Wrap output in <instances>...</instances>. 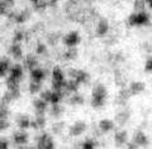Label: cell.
Listing matches in <instances>:
<instances>
[{"instance_id":"1","label":"cell","mask_w":152,"mask_h":149,"mask_svg":"<svg viewBox=\"0 0 152 149\" xmlns=\"http://www.w3.org/2000/svg\"><path fill=\"white\" fill-rule=\"evenodd\" d=\"M67 76L70 80H75L76 82H79L80 85L88 84L90 81V75L86 71L79 70V68H70L67 71Z\"/></svg>"},{"instance_id":"2","label":"cell","mask_w":152,"mask_h":149,"mask_svg":"<svg viewBox=\"0 0 152 149\" xmlns=\"http://www.w3.org/2000/svg\"><path fill=\"white\" fill-rule=\"evenodd\" d=\"M37 149H55V142L48 133H42L39 137H37Z\"/></svg>"},{"instance_id":"3","label":"cell","mask_w":152,"mask_h":149,"mask_svg":"<svg viewBox=\"0 0 152 149\" xmlns=\"http://www.w3.org/2000/svg\"><path fill=\"white\" fill-rule=\"evenodd\" d=\"M88 129V124L84 121V120H76V121L69 128V134L70 137H74V138H77L80 135L86 132Z\"/></svg>"},{"instance_id":"4","label":"cell","mask_w":152,"mask_h":149,"mask_svg":"<svg viewBox=\"0 0 152 149\" xmlns=\"http://www.w3.org/2000/svg\"><path fill=\"white\" fill-rule=\"evenodd\" d=\"M62 41H64V44L67 48H76V46L81 42V37H80L79 32L74 31V32L67 33V34L62 38Z\"/></svg>"},{"instance_id":"5","label":"cell","mask_w":152,"mask_h":149,"mask_svg":"<svg viewBox=\"0 0 152 149\" xmlns=\"http://www.w3.org/2000/svg\"><path fill=\"white\" fill-rule=\"evenodd\" d=\"M131 143H133L136 147L140 148V147H147L150 140H148V137H147L142 130H137L134 134H133Z\"/></svg>"},{"instance_id":"6","label":"cell","mask_w":152,"mask_h":149,"mask_svg":"<svg viewBox=\"0 0 152 149\" xmlns=\"http://www.w3.org/2000/svg\"><path fill=\"white\" fill-rule=\"evenodd\" d=\"M32 104H33L36 116H43V115H46V111H47V109H48V104L45 102L43 100H41L39 97L33 99Z\"/></svg>"},{"instance_id":"7","label":"cell","mask_w":152,"mask_h":149,"mask_svg":"<svg viewBox=\"0 0 152 149\" xmlns=\"http://www.w3.org/2000/svg\"><path fill=\"white\" fill-rule=\"evenodd\" d=\"M47 75H48V71L41 68V67H37V68L32 70L29 72L31 81H36V82H43L45 78L47 77Z\"/></svg>"},{"instance_id":"8","label":"cell","mask_w":152,"mask_h":149,"mask_svg":"<svg viewBox=\"0 0 152 149\" xmlns=\"http://www.w3.org/2000/svg\"><path fill=\"white\" fill-rule=\"evenodd\" d=\"M107 96H108V91H107V87H105V86H104L103 84H96V85H94L93 91H91V97L105 100Z\"/></svg>"},{"instance_id":"9","label":"cell","mask_w":152,"mask_h":149,"mask_svg":"<svg viewBox=\"0 0 152 149\" xmlns=\"http://www.w3.org/2000/svg\"><path fill=\"white\" fill-rule=\"evenodd\" d=\"M109 28H110V25H109L108 19H105V18L99 19V22L96 24V31H95L96 32V36L98 37H105L109 32Z\"/></svg>"},{"instance_id":"10","label":"cell","mask_w":152,"mask_h":149,"mask_svg":"<svg viewBox=\"0 0 152 149\" xmlns=\"http://www.w3.org/2000/svg\"><path fill=\"white\" fill-rule=\"evenodd\" d=\"M23 75H24V68H23V66L20 63H14V65H12L10 71H9V76H10V77L22 81Z\"/></svg>"},{"instance_id":"11","label":"cell","mask_w":152,"mask_h":149,"mask_svg":"<svg viewBox=\"0 0 152 149\" xmlns=\"http://www.w3.org/2000/svg\"><path fill=\"white\" fill-rule=\"evenodd\" d=\"M23 68H26L28 71H32V70H34L38 67V60H37V57L34 55H28L26 56V58H24V62H23Z\"/></svg>"},{"instance_id":"12","label":"cell","mask_w":152,"mask_h":149,"mask_svg":"<svg viewBox=\"0 0 152 149\" xmlns=\"http://www.w3.org/2000/svg\"><path fill=\"white\" fill-rule=\"evenodd\" d=\"M114 143L117 147H123L128 143V132L127 130H118L114 134Z\"/></svg>"},{"instance_id":"13","label":"cell","mask_w":152,"mask_h":149,"mask_svg":"<svg viewBox=\"0 0 152 149\" xmlns=\"http://www.w3.org/2000/svg\"><path fill=\"white\" fill-rule=\"evenodd\" d=\"M129 118H131V114H129L128 110H121V111L117 113L115 116H114V119H115V123L119 126H124L129 121Z\"/></svg>"},{"instance_id":"14","label":"cell","mask_w":152,"mask_h":149,"mask_svg":"<svg viewBox=\"0 0 152 149\" xmlns=\"http://www.w3.org/2000/svg\"><path fill=\"white\" fill-rule=\"evenodd\" d=\"M131 95H140L141 92H143L146 90V84L143 81H133V82L128 86Z\"/></svg>"},{"instance_id":"15","label":"cell","mask_w":152,"mask_h":149,"mask_svg":"<svg viewBox=\"0 0 152 149\" xmlns=\"http://www.w3.org/2000/svg\"><path fill=\"white\" fill-rule=\"evenodd\" d=\"M17 124H18V128L20 129V132H26V129H28V128H29V125H31V118H29V115H27V114L18 115Z\"/></svg>"},{"instance_id":"16","label":"cell","mask_w":152,"mask_h":149,"mask_svg":"<svg viewBox=\"0 0 152 149\" xmlns=\"http://www.w3.org/2000/svg\"><path fill=\"white\" fill-rule=\"evenodd\" d=\"M29 140V135H28V133L26 132H17L15 134L13 135V142L14 144H17V145H26Z\"/></svg>"},{"instance_id":"17","label":"cell","mask_w":152,"mask_h":149,"mask_svg":"<svg viewBox=\"0 0 152 149\" xmlns=\"http://www.w3.org/2000/svg\"><path fill=\"white\" fill-rule=\"evenodd\" d=\"M150 14L146 13V12H140V13H136V24L137 27H141V25H150Z\"/></svg>"},{"instance_id":"18","label":"cell","mask_w":152,"mask_h":149,"mask_svg":"<svg viewBox=\"0 0 152 149\" xmlns=\"http://www.w3.org/2000/svg\"><path fill=\"white\" fill-rule=\"evenodd\" d=\"M10 60L8 57H4V58L0 60V77H7L9 75V71H10Z\"/></svg>"},{"instance_id":"19","label":"cell","mask_w":152,"mask_h":149,"mask_svg":"<svg viewBox=\"0 0 152 149\" xmlns=\"http://www.w3.org/2000/svg\"><path fill=\"white\" fill-rule=\"evenodd\" d=\"M47 124V119H46V115L43 116H36L34 120H31V125L29 128L34 129V130H39V129H43Z\"/></svg>"},{"instance_id":"20","label":"cell","mask_w":152,"mask_h":149,"mask_svg":"<svg viewBox=\"0 0 152 149\" xmlns=\"http://www.w3.org/2000/svg\"><path fill=\"white\" fill-rule=\"evenodd\" d=\"M9 53L13 57V60H15V61L23 60V49L20 44H12L9 47Z\"/></svg>"},{"instance_id":"21","label":"cell","mask_w":152,"mask_h":149,"mask_svg":"<svg viewBox=\"0 0 152 149\" xmlns=\"http://www.w3.org/2000/svg\"><path fill=\"white\" fill-rule=\"evenodd\" d=\"M99 130L102 133H108V132H112L114 129V121L110 119H102L99 121Z\"/></svg>"},{"instance_id":"22","label":"cell","mask_w":152,"mask_h":149,"mask_svg":"<svg viewBox=\"0 0 152 149\" xmlns=\"http://www.w3.org/2000/svg\"><path fill=\"white\" fill-rule=\"evenodd\" d=\"M51 77H52V81L53 82H64L66 80L65 78V72L60 68L58 66L53 67V70L51 72Z\"/></svg>"},{"instance_id":"23","label":"cell","mask_w":152,"mask_h":149,"mask_svg":"<svg viewBox=\"0 0 152 149\" xmlns=\"http://www.w3.org/2000/svg\"><path fill=\"white\" fill-rule=\"evenodd\" d=\"M29 18H31V12L28 10V9H23L22 12L15 13V17H14V22H15L17 24H23V23H26Z\"/></svg>"},{"instance_id":"24","label":"cell","mask_w":152,"mask_h":149,"mask_svg":"<svg viewBox=\"0 0 152 149\" xmlns=\"http://www.w3.org/2000/svg\"><path fill=\"white\" fill-rule=\"evenodd\" d=\"M5 85H7L8 91L20 90V81L13 78V77H10V76H7L5 77Z\"/></svg>"},{"instance_id":"25","label":"cell","mask_w":152,"mask_h":149,"mask_svg":"<svg viewBox=\"0 0 152 149\" xmlns=\"http://www.w3.org/2000/svg\"><path fill=\"white\" fill-rule=\"evenodd\" d=\"M80 87V84L76 82L75 80H66V84H65V90L71 95V94H77Z\"/></svg>"},{"instance_id":"26","label":"cell","mask_w":152,"mask_h":149,"mask_svg":"<svg viewBox=\"0 0 152 149\" xmlns=\"http://www.w3.org/2000/svg\"><path fill=\"white\" fill-rule=\"evenodd\" d=\"M85 102V99L80 94H72L69 96V104L72 106H80Z\"/></svg>"},{"instance_id":"27","label":"cell","mask_w":152,"mask_h":149,"mask_svg":"<svg viewBox=\"0 0 152 149\" xmlns=\"http://www.w3.org/2000/svg\"><path fill=\"white\" fill-rule=\"evenodd\" d=\"M13 7H14V1H12V0L0 1V17L1 15H8V12L12 10Z\"/></svg>"},{"instance_id":"28","label":"cell","mask_w":152,"mask_h":149,"mask_svg":"<svg viewBox=\"0 0 152 149\" xmlns=\"http://www.w3.org/2000/svg\"><path fill=\"white\" fill-rule=\"evenodd\" d=\"M28 89H29V92L32 95H37V94L41 92L42 89H43V82H36V81H31Z\"/></svg>"},{"instance_id":"29","label":"cell","mask_w":152,"mask_h":149,"mask_svg":"<svg viewBox=\"0 0 152 149\" xmlns=\"http://www.w3.org/2000/svg\"><path fill=\"white\" fill-rule=\"evenodd\" d=\"M79 56V52H77V48H67L64 53V58L67 60V61H74Z\"/></svg>"},{"instance_id":"30","label":"cell","mask_w":152,"mask_h":149,"mask_svg":"<svg viewBox=\"0 0 152 149\" xmlns=\"http://www.w3.org/2000/svg\"><path fill=\"white\" fill-rule=\"evenodd\" d=\"M50 114H51V116H53L55 119H58V118H61V115L64 114V108L61 106L60 104L52 105V108L50 109Z\"/></svg>"},{"instance_id":"31","label":"cell","mask_w":152,"mask_h":149,"mask_svg":"<svg viewBox=\"0 0 152 149\" xmlns=\"http://www.w3.org/2000/svg\"><path fill=\"white\" fill-rule=\"evenodd\" d=\"M32 5L36 12H43L48 8L47 7V1H43V0H34V1H32Z\"/></svg>"},{"instance_id":"32","label":"cell","mask_w":152,"mask_h":149,"mask_svg":"<svg viewBox=\"0 0 152 149\" xmlns=\"http://www.w3.org/2000/svg\"><path fill=\"white\" fill-rule=\"evenodd\" d=\"M24 38H26L24 32L20 31V29L15 31V33H14V36H13V44H19Z\"/></svg>"},{"instance_id":"33","label":"cell","mask_w":152,"mask_h":149,"mask_svg":"<svg viewBox=\"0 0 152 149\" xmlns=\"http://www.w3.org/2000/svg\"><path fill=\"white\" fill-rule=\"evenodd\" d=\"M51 95H52V90H48V89H46V90H42L41 92H39V99H41V100H43L45 102L50 104Z\"/></svg>"},{"instance_id":"34","label":"cell","mask_w":152,"mask_h":149,"mask_svg":"<svg viewBox=\"0 0 152 149\" xmlns=\"http://www.w3.org/2000/svg\"><path fill=\"white\" fill-rule=\"evenodd\" d=\"M95 147H96V143H95L94 139H86L81 143L80 149H95Z\"/></svg>"},{"instance_id":"35","label":"cell","mask_w":152,"mask_h":149,"mask_svg":"<svg viewBox=\"0 0 152 149\" xmlns=\"http://www.w3.org/2000/svg\"><path fill=\"white\" fill-rule=\"evenodd\" d=\"M90 104H91V106H93L94 109H100V108H103L104 105H105V100L91 97V101H90Z\"/></svg>"},{"instance_id":"36","label":"cell","mask_w":152,"mask_h":149,"mask_svg":"<svg viewBox=\"0 0 152 149\" xmlns=\"http://www.w3.org/2000/svg\"><path fill=\"white\" fill-rule=\"evenodd\" d=\"M146 5H147V1H145V0H136L134 1V9L137 10V13L145 12Z\"/></svg>"},{"instance_id":"37","label":"cell","mask_w":152,"mask_h":149,"mask_svg":"<svg viewBox=\"0 0 152 149\" xmlns=\"http://www.w3.org/2000/svg\"><path fill=\"white\" fill-rule=\"evenodd\" d=\"M36 53L38 56H42V55H46L47 53V46L45 44V43H38V44L36 46Z\"/></svg>"},{"instance_id":"38","label":"cell","mask_w":152,"mask_h":149,"mask_svg":"<svg viewBox=\"0 0 152 149\" xmlns=\"http://www.w3.org/2000/svg\"><path fill=\"white\" fill-rule=\"evenodd\" d=\"M52 129H53V132H55L56 134H60V133L65 129V123H64V121H56V124H53Z\"/></svg>"},{"instance_id":"39","label":"cell","mask_w":152,"mask_h":149,"mask_svg":"<svg viewBox=\"0 0 152 149\" xmlns=\"http://www.w3.org/2000/svg\"><path fill=\"white\" fill-rule=\"evenodd\" d=\"M9 126H10V123H9L8 120H3V119H0V132L7 130V129H9Z\"/></svg>"},{"instance_id":"40","label":"cell","mask_w":152,"mask_h":149,"mask_svg":"<svg viewBox=\"0 0 152 149\" xmlns=\"http://www.w3.org/2000/svg\"><path fill=\"white\" fill-rule=\"evenodd\" d=\"M151 71H152V60H151V57H148L146 61V63H145V72L150 73Z\"/></svg>"},{"instance_id":"41","label":"cell","mask_w":152,"mask_h":149,"mask_svg":"<svg viewBox=\"0 0 152 149\" xmlns=\"http://www.w3.org/2000/svg\"><path fill=\"white\" fill-rule=\"evenodd\" d=\"M9 94H10L12 96V100L14 101V100H18L19 97H20V90H14V91H8Z\"/></svg>"},{"instance_id":"42","label":"cell","mask_w":152,"mask_h":149,"mask_svg":"<svg viewBox=\"0 0 152 149\" xmlns=\"http://www.w3.org/2000/svg\"><path fill=\"white\" fill-rule=\"evenodd\" d=\"M128 24H129L131 27H137L136 24V13H132L129 17H128Z\"/></svg>"},{"instance_id":"43","label":"cell","mask_w":152,"mask_h":149,"mask_svg":"<svg viewBox=\"0 0 152 149\" xmlns=\"http://www.w3.org/2000/svg\"><path fill=\"white\" fill-rule=\"evenodd\" d=\"M0 149H9V142L5 138L0 139Z\"/></svg>"},{"instance_id":"44","label":"cell","mask_w":152,"mask_h":149,"mask_svg":"<svg viewBox=\"0 0 152 149\" xmlns=\"http://www.w3.org/2000/svg\"><path fill=\"white\" fill-rule=\"evenodd\" d=\"M126 145H127V149H138V147H136L134 144L131 143V142H128V143L126 144Z\"/></svg>"},{"instance_id":"45","label":"cell","mask_w":152,"mask_h":149,"mask_svg":"<svg viewBox=\"0 0 152 149\" xmlns=\"http://www.w3.org/2000/svg\"><path fill=\"white\" fill-rule=\"evenodd\" d=\"M145 51H147L148 53H151V44L150 43H145Z\"/></svg>"}]
</instances>
